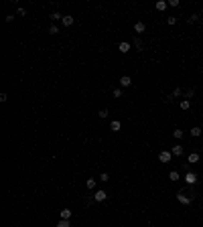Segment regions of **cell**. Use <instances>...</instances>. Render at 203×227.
I'll list each match as a JSON object with an SVG mask.
<instances>
[{"label": "cell", "instance_id": "obj_10", "mask_svg": "<svg viewBox=\"0 0 203 227\" xmlns=\"http://www.w3.org/2000/svg\"><path fill=\"white\" fill-rule=\"evenodd\" d=\"M118 51H120V53H128V51H130V43H126V41H122V43L118 45Z\"/></svg>", "mask_w": 203, "mask_h": 227}, {"label": "cell", "instance_id": "obj_16", "mask_svg": "<svg viewBox=\"0 0 203 227\" xmlns=\"http://www.w3.org/2000/svg\"><path fill=\"white\" fill-rule=\"evenodd\" d=\"M173 136L177 138V140H181V138L185 136V132H183V130H179V128H177V130H173Z\"/></svg>", "mask_w": 203, "mask_h": 227}, {"label": "cell", "instance_id": "obj_6", "mask_svg": "<svg viewBox=\"0 0 203 227\" xmlns=\"http://www.w3.org/2000/svg\"><path fill=\"white\" fill-rule=\"evenodd\" d=\"M144 31H146V24H144V23H136L134 24V33L136 34H142Z\"/></svg>", "mask_w": 203, "mask_h": 227}, {"label": "cell", "instance_id": "obj_30", "mask_svg": "<svg viewBox=\"0 0 203 227\" xmlns=\"http://www.w3.org/2000/svg\"><path fill=\"white\" fill-rule=\"evenodd\" d=\"M169 6H173V8L179 6V0H169Z\"/></svg>", "mask_w": 203, "mask_h": 227}, {"label": "cell", "instance_id": "obj_13", "mask_svg": "<svg viewBox=\"0 0 203 227\" xmlns=\"http://www.w3.org/2000/svg\"><path fill=\"white\" fill-rule=\"evenodd\" d=\"M171 152H173V156H183V146H173Z\"/></svg>", "mask_w": 203, "mask_h": 227}, {"label": "cell", "instance_id": "obj_21", "mask_svg": "<svg viewBox=\"0 0 203 227\" xmlns=\"http://www.w3.org/2000/svg\"><path fill=\"white\" fill-rule=\"evenodd\" d=\"M122 93H124V91H122V87H116V89L112 91V95H114V97H122Z\"/></svg>", "mask_w": 203, "mask_h": 227}, {"label": "cell", "instance_id": "obj_2", "mask_svg": "<svg viewBox=\"0 0 203 227\" xmlns=\"http://www.w3.org/2000/svg\"><path fill=\"white\" fill-rule=\"evenodd\" d=\"M171 158H173V152H169V150H163V152H158V160H160L163 164L171 162Z\"/></svg>", "mask_w": 203, "mask_h": 227}, {"label": "cell", "instance_id": "obj_1", "mask_svg": "<svg viewBox=\"0 0 203 227\" xmlns=\"http://www.w3.org/2000/svg\"><path fill=\"white\" fill-rule=\"evenodd\" d=\"M183 179H185V182H187V185H189V187H191V185H195V182H197V174H195V172H193V170H187V172H185V176H183Z\"/></svg>", "mask_w": 203, "mask_h": 227}, {"label": "cell", "instance_id": "obj_31", "mask_svg": "<svg viewBox=\"0 0 203 227\" xmlns=\"http://www.w3.org/2000/svg\"><path fill=\"white\" fill-rule=\"evenodd\" d=\"M148 227H154V225H148Z\"/></svg>", "mask_w": 203, "mask_h": 227}, {"label": "cell", "instance_id": "obj_28", "mask_svg": "<svg viewBox=\"0 0 203 227\" xmlns=\"http://www.w3.org/2000/svg\"><path fill=\"white\" fill-rule=\"evenodd\" d=\"M134 47L138 51H142V43H140V39H134Z\"/></svg>", "mask_w": 203, "mask_h": 227}, {"label": "cell", "instance_id": "obj_23", "mask_svg": "<svg viewBox=\"0 0 203 227\" xmlns=\"http://www.w3.org/2000/svg\"><path fill=\"white\" fill-rule=\"evenodd\" d=\"M108 114H110V112H108V110L104 108V110H100V112H98V116H100L102 120H106V118H108Z\"/></svg>", "mask_w": 203, "mask_h": 227}, {"label": "cell", "instance_id": "obj_11", "mask_svg": "<svg viewBox=\"0 0 203 227\" xmlns=\"http://www.w3.org/2000/svg\"><path fill=\"white\" fill-rule=\"evenodd\" d=\"M187 162H191V164H195V162H199V154H197V152H191V154L187 156Z\"/></svg>", "mask_w": 203, "mask_h": 227}, {"label": "cell", "instance_id": "obj_9", "mask_svg": "<svg viewBox=\"0 0 203 227\" xmlns=\"http://www.w3.org/2000/svg\"><path fill=\"white\" fill-rule=\"evenodd\" d=\"M177 199H179V203H183V205H191V197H185L183 193L177 195Z\"/></svg>", "mask_w": 203, "mask_h": 227}, {"label": "cell", "instance_id": "obj_7", "mask_svg": "<svg viewBox=\"0 0 203 227\" xmlns=\"http://www.w3.org/2000/svg\"><path fill=\"white\" fill-rule=\"evenodd\" d=\"M167 6H169V2H165V0H158L157 4H154V8H157L158 12H163V10H167Z\"/></svg>", "mask_w": 203, "mask_h": 227}, {"label": "cell", "instance_id": "obj_4", "mask_svg": "<svg viewBox=\"0 0 203 227\" xmlns=\"http://www.w3.org/2000/svg\"><path fill=\"white\" fill-rule=\"evenodd\" d=\"M118 83H120V87H122V89H126V87H130V85H132V77H128V75H122Z\"/></svg>", "mask_w": 203, "mask_h": 227}, {"label": "cell", "instance_id": "obj_20", "mask_svg": "<svg viewBox=\"0 0 203 227\" xmlns=\"http://www.w3.org/2000/svg\"><path fill=\"white\" fill-rule=\"evenodd\" d=\"M71 217V209H63L61 211V219H69Z\"/></svg>", "mask_w": 203, "mask_h": 227}, {"label": "cell", "instance_id": "obj_12", "mask_svg": "<svg viewBox=\"0 0 203 227\" xmlns=\"http://www.w3.org/2000/svg\"><path fill=\"white\" fill-rule=\"evenodd\" d=\"M201 134H203V130L199 128V126H195V128H191V136H193V138H199Z\"/></svg>", "mask_w": 203, "mask_h": 227}, {"label": "cell", "instance_id": "obj_26", "mask_svg": "<svg viewBox=\"0 0 203 227\" xmlns=\"http://www.w3.org/2000/svg\"><path fill=\"white\" fill-rule=\"evenodd\" d=\"M193 95H195V89H187L185 91V100H191Z\"/></svg>", "mask_w": 203, "mask_h": 227}, {"label": "cell", "instance_id": "obj_32", "mask_svg": "<svg viewBox=\"0 0 203 227\" xmlns=\"http://www.w3.org/2000/svg\"><path fill=\"white\" fill-rule=\"evenodd\" d=\"M201 14H203V8H201Z\"/></svg>", "mask_w": 203, "mask_h": 227}, {"label": "cell", "instance_id": "obj_25", "mask_svg": "<svg viewBox=\"0 0 203 227\" xmlns=\"http://www.w3.org/2000/svg\"><path fill=\"white\" fill-rule=\"evenodd\" d=\"M100 181L102 182H108V181H110V174H108V172H102V174H100Z\"/></svg>", "mask_w": 203, "mask_h": 227}, {"label": "cell", "instance_id": "obj_3", "mask_svg": "<svg viewBox=\"0 0 203 227\" xmlns=\"http://www.w3.org/2000/svg\"><path fill=\"white\" fill-rule=\"evenodd\" d=\"M106 199H108V193H106L104 189L96 191V195H93V201H96V203H102V201H106Z\"/></svg>", "mask_w": 203, "mask_h": 227}, {"label": "cell", "instance_id": "obj_29", "mask_svg": "<svg viewBox=\"0 0 203 227\" xmlns=\"http://www.w3.org/2000/svg\"><path fill=\"white\" fill-rule=\"evenodd\" d=\"M167 23H169V24H177V16H169Z\"/></svg>", "mask_w": 203, "mask_h": 227}, {"label": "cell", "instance_id": "obj_18", "mask_svg": "<svg viewBox=\"0 0 203 227\" xmlns=\"http://www.w3.org/2000/svg\"><path fill=\"white\" fill-rule=\"evenodd\" d=\"M191 108V100H183L181 102V110H189Z\"/></svg>", "mask_w": 203, "mask_h": 227}, {"label": "cell", "instance_id": "obj_8", "mask_svg": "<svg viewBox=\"0 0 203 227\" xmlns=\"http://www.w3.org/2000/svg\"><path fill=\"white\" fill-rule=\"evenodd\" d=\"M110 130H112V132H120V130H122V122L114 120L112 124H110Z\"/></svg>", "mask_w": 203, "mask_h": 227}, {"label": "cell", "instance_id": "obj_14", "mask_svg": "<svg viewBox=\"0 0 203 227\" xmlns=\"http://www.w3.org/2000/svg\"><path fill=\"white\" fill-rule=\"evenodd\" d=\"M179 95H183V89H181V87H175L173 93L169 95V100H175V97H179Z\"/></svg>", "mask_w": 203, "mask_h": 227}, {"label": "cell", "instance_id": "obj_27", "mask_svg": "<svg viewBox=\"0 0 203 227\" xmlns=\"http://www.w3.org/2000/svg\"><path fill=\"white\" fill-rule=\"evenodd\" d=\"M195 21H197V14H189V16H187V23L189 24H193Z\"/></svg>", "mask_w": 203, "mask_h": 227}, {"label": "cell", "instance_id": "obj_24", "mask_svg": "<svg viewBox=\"0 0 203 227\" xmlns=\"http://www.w3.org/2000/svg\"><path fill=\"white\" fill-rule=\"evenodd\" d=\"M49 18H51V21H61L63 16H61L59 12H51V16H49Z\"/></svg>", "mask_w": 203, "mask_h": 227}, {"label": "cell", "instance_id": "obj_19", "mask_svg": "<svg viewBox=\"0 0 203 227\" xmlns=\"http://www.w3.org/2000/svg\"><path fill=\"white\" fill-rule=\"evenodd\" d=\"M85 187H88V189H96V179H88V181H85Z\"/></svg>", "mask_w": 203, "mask_h": 227}, {"label": "cell", "instance_id": "obj_5", "mask_svg": "<svg viewBox=\"0 0 203 227\" xmlns=\"http://www.w3.org/2000/svg\"><path fill=\"white\" fill-rule=\"evenodd\" d=\"M61 24H63V26H71V24H73V16H71V14H63Z\"/></svg>", "mask_w": 203, "mask_h": 227}, {"label": "cell", "instance_id": "obj_22", "mask_svg": "<svg viewBox=\"0 0 203 227\" xmlns=\"http://www.w3.org/2000/svg\"><path fill=\"white\" fill-rule=\"evenodd\" d=\"M49 33L51 34H59V26H57V24H51V26H49Z\"/></svg>", "mask_w": 203, "mask_h": 227}, {"label": "cell", "instance_id": "obj_17", "mask_svg": "<svg viewBox=\"0 0 203 227\" xmlns=\"http://www.w3.org/2000/svg\"><path fill=\"white\" fill-rule=\"evenodd\" d=\"M57 227H71V223H69V219H59Z\"/></svg>", "mask_w": 203, "mask_h": 227}, {"label": "cell", "instance_id": "obj_15", "mask_svg": "<svg viewBox=\"0 0 203 227\" xmlns=\"http://www.w3.org/2000/svg\"><path fill=\"white\" fill-rule=\"evenodd\" d=\"M169 179H171V181H173V182H177V181H179V179H181V174H179V172H177V170H171V172H169Z\"/></svg>", "mask_w": 203, "mask_h": 227}]
</instances>
